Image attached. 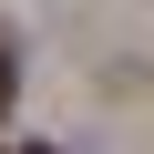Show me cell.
Listing matches in <instances>:
<instances>
[{
    "label": "cell",
    "instance_id": "1",
    "mask_svg": "<svg viewBox=\"0 0 154 154\" xmlns=\"http://www.w3.org/2000/svg\"><path fill=\"white\" fill-rule=\"evenodd\" d=\"M0 103H11V41H0Z\"/></svg>",
    "mask_w": 154,
    "mask_h": 154
}]
</instances>
